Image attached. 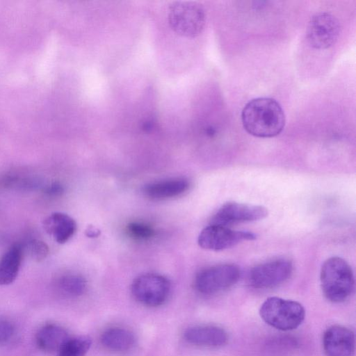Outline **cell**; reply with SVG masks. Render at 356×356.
I'll list each match as a JSON object with an SVG mask.
<instances>
[{"label": "cell", "instance_id": "3957f363", "mask_svg": "<svg viewBox=\"0 0 356 356\" xmlns=\"http://www.w3.org/2000/svg\"><path fill=\"white\" fill-rule=\"evenodd\" d=\"M259 315L271 327L289 331L301 325L305 317V310L298 302L270 297L261 305Z\"/></svg>", "mask_w": 356, "mask_h": 356}, {"label": "cell", "instance_id": "e0dca14e", "mask_svg": "<svg viewBox=\"0 0 356 356\" xmlns=\"http://www.w3.org/2000/svg\"><path fill=\"white\" fill-rule=\"evenodd\" d=\"M100 341L108 350L122 353L132 348L135 344V337L125 328L114 327L106 330L102 334Z\"/></svg>", "mask_w": 356, "mask_h": 356}, {"label": "cell", "instance_id": "7402d4cb", "mask_svg": "<svg viewBox=\"0 0 356 356\" xmlns=\"http://www.w3.org/2000/svg\"><path fill=\"white\" fill-rule=\"evenodd\" d=\"M14 331V326L10 322L6 320H0V343L9 341L13 337Z\"/></svg>", "mask_w": 356, "mask_h": 356}, {"label": "cell", "instance_id": "603a6c76", "mask_svg": "<svg viewBox=\"0 0 356 356\" xmlns=\"http://www.w3.org/2000/svg\"><path fill=\"white\" fill-rule=\"evenodd\" d=\"M44 193L51 197L60 196L64 193V187L58 181H54L46 186Z\"/></svg>", "mask_w": 356, "mask_h": 356}, {"label": "cell", "instance_id": "8fae6325", "mask_svg": "<svg viewBox=\"0 0 356 356\" xmlns=\"http://www.w3.org/2000/svg\"><path fill=\"white\" fill-rule=\"evenodd\" d=\"M323 346L327 356H354L355 334L345 326L332 325L323 334Z\"/></svg>", "mask_w": 356, "mask_h": 356}, {"label": "cell", "instance_id": "ffe728a7", "mask_svg": "<svg viewBox=\"0 0 356 356\" xmlns=\"http://www.w3.org/2000/svg\"><path fill=\"white\" fill-rule=\"evenodd\" d=\"M129 234L137 239H147L154 235V230L148 225L132 222L127 227Z\"/></svg>", "mask_w": 356, "mask_h": 356}, {"label": "cell", "instance_id": "8992f818", "mask_svg": "<svg viewBox=\"0 0 356 356\" xmlns=\"http://www.w3.org/2000/svg\"><path fill=\"white\" fill-rule=\"evenodd\" d=\"M240 275V269L234 264L215 265L204 268L197 274L195 286L202 294H215L234 286Z\"/></svg>", "mask_w": 356, "mask_h": 356}, {"label": "cell", "instance_id": "6da1fadb", "mask_svg": "<svg viewBox=\"0 0 356 356\" xmlns=\"http://www.w3.org/2000/svg\"><path fill=\"white\" fill-rule=\"evenodd\" d=\"M244 129L259 138H271L283 130L285 115L280 104L272 98L259 97L248 102L241 113Z\"/></svg>", "mask_w": 356, "mask_h": 356}, {"label": "cell", "instance_id": "9a60e30c", "mask_svg": "<svg viewBox=\"0 0 356 356\" xmlns=\"http://www.w3.org/2000/svg\"><path fill=\"white\" fill-rule=\"evenodd\" d=\"M188 181L184 178H173L146 184L143 192L154 200H163L178 196L189 188Z\"/></svg>", "mask_w": 356, "mask_h": 356}, {"label": "cell", "instance_id": "d4e9b609", "mask_svg": "<svg viewBox=\"0 0 356 356\" xmlns=\"http://www.w3.org/2000/svg\"><path fill=\"white\" fill-rule=\"evenodd\" d=\"M86 234L88 237H97L99 234V231L94 227H90L86 230Z\"/></svg>", "mask_w": 356, "mask_h": 356}, {"label": "cell", "instance_id": "44dd1931", "mask_svg": "<svg viewBox=\"0 0 356 356\" xmlns=\"http://www.w3.org/2000/svg\"><path fill=\"white\" fill-rule=\"evenodd\" d=\"M27 250L31 258L37 261L44 260L49 252L47 244L38 239L30 241L27 245Z\"/></svg>", "mask_w": 356, "mask_h": 356}, {"label": "cell", "instance_id": "30bf717a", "mask_svg": "<svg viewBox=\"0 0 356 356\" xmlns=\"http://www.w3.org/2000/svg\"><path fill=\"white\" fill-rule=\"evenodd\" d=\"M268 209L261 205L229 202L222 205L211 224L226 226L259 220L268 216Z\"/></svg>", "mask_w": 356, "mask_h": 356}, {"label": "cell", "instance_id": "277c9868", "mask_svg": "<svg viewBox=\"0 0 356 356\" xmlns=\"http://www.w3.org/2000/svg\"><path fill=\"white\" fill-rule=\"evenodd\" d=\"M168 21L178 35L194 38L203 31L206 24L204 8L194 1L174 2L169 8Z\"/></svg>", "mask_w": 356, "mask_h": 356}, {"label": "cell", "instance_id": "d6986e66", "mask_svg": "<svg viewBox=\"0 0 356 356\" xmlns=\"http://www.w3.org/2000/svg\"><path fill=\"white\" fill-rule=\"evenodd\" d=\"M91 338L87 335L70 337L56 356H85L90 348Z\"/></svg>", "mask_w": 356, "mask_h": 356}, {"label": "cell", "instance_id": "ba28073f", "mask_svg": "<svg viewBox=\"0 0 356 356\" xmlns=\"http://www.w3.org/2000/svg\"><path fill=\"white\" fill-rule=\"evenodd\" d=\"M293 264L287 259L270 260L255 266L250 271L251 284L257 289H270L286 282L291 275Z\"/></svg>", "mask_w": 356, "mask_h": 356}, {"label": "cell", "instance_id": "4fadbf2b", "mask_svg": "<svg viewBox=\"0 0 356 356\" xmlns=\"http://www.w3.org/2000/svg\"><path fill=\"white\" fill-rule=\"evenodd\" d=\"M43 226L46 232L58 243L67 242L75 233V220L66 213L55 212L47 216Z\"/></svg>", "mask_w": 356, "mask_h": 356}, {"label": "cell", "instance_id": "2e32d148", "mask_svg": "<svg viewBox=\"0 0 356 356\" xmlns=\"http://www.w3.org/2000/svg\"><path fill=\"white\" fill-rule=\"evenodd\" d=\"M23 259L19 244L11 245L0 258V286L12 284L17 278Z\"/></svg>", "mask_w": 356, "mask_h": 356}, {"label": "cell", "instance_id": "7c38bea8", "mask_svg": "<svg viewBox=\"0 0 356 356\" xmlns=\"http://www.w3.org/2000/svg\"><path fill=\"white\" fill-rule=\"evenodd\" d=\"M185 341L193 346L217 348L224 346L228 340L227 333L216 325H195L187 328L184 333Z\"/></svg>", "mask_w": 356, "mask_h": 356}, {"label": "cell", "instance_id": "ac0fdd59", "mask_svg": "<svg viewBox=\"0 0 356 356\" xmlns=\"http://www.w3.org/2000/svg\"><path fill=\"white\" fill-rule=\"evenodd\" d=\"M59 290L70 297L83 295L86 289V281L81 275L67 274L61 276L57 282Z\"/></svg>", "mask_w": 356, "mask_h": 356}, {"label": "cell", "instance_id": "5bb4252c", "mask_svg": "<svg viewBox=\"0 0 356 356\" xmlns=\"http://www.w3.org/2000/svg\"><path fill=\"white\" fill-rule=\"evenodd\" d=\"M69 338L65 328L52 323L42 326L35 334L38 347L48 353H57Z\"/></svg>", "mask_w": 356, "mask_h": 356}, {"label": "cell", "instance_id": "7a4b0ae2", "mask_svg": "<svg viewBox=\"0 0 356 356\" xmlns=\"http://www.w3.org/2000/svg\"><path fill=\"white\" fill-rule=\"evenodd\" d=\"M321 286L325 298L332 302L348 300L355 290V277L348 263L338 257L327 259L322 265Z\"/></svg>", "mask_w": 356, "mask_h": 356}, {"label": "cell", "instance_id": "9c48e42d", "mask_svg": "<svg viewBox=\"0 0 356 356\" xmlns=\"http://www.w3.org/2000/svg\"><path fill=\"white\" fill-rule=\"evenodd\" d=\"M339 34L337 19L330 13L321 12L312 16L307 29V39L311 47L324 49L331 47Z\"/></svg>", "mask_w": 356, "mask_h": 356}, {"label": "cell", "instance_id": "5b68a950", "mask_svg": "<svg viewBox=\"0 0 356 356\" xmlns=\"http://www.w3.org/2000/svg\"><path fill=\"white\" fill-rule=\"evenodd\" d=\"M171 286L164 276L145 273L136 277L131 286L134 298L140 303L155 307L164 304L169 298Z\"/></svg>", "mask_w": 356, "mask_h": 356}, {"label": "cell", "instance_id": "52a82bcc", "mask_svg": "<svg viewBox=\"0 0 356 356\" xmlns=\"http://www.w3.org/2000/svg\"><path fill=\"white\" fill-rule=\"evenodd\" d=\"M252 232L236 231L228 227L211 224L204 227L197 238L198 245L203 249L220 251L232 248L243 241H252Z\"/></svg>", "mask_w": 356, "mask_h": 356}, {"label": "cell", "instance_id": "cb8c5ba5", "mask_svg": "<svg viewBox=\"0 0 356 356\" xmlns=\"http://www.w3.org/2000/svg\"><path fill=\"white\" fill-rule=\"evenodd\" d=\"M154 128V122L151 120L143 122L141 129L145 132H150Z\"/></svg>", "mask_w": 356, "mask_h": 356}]
</instances>
